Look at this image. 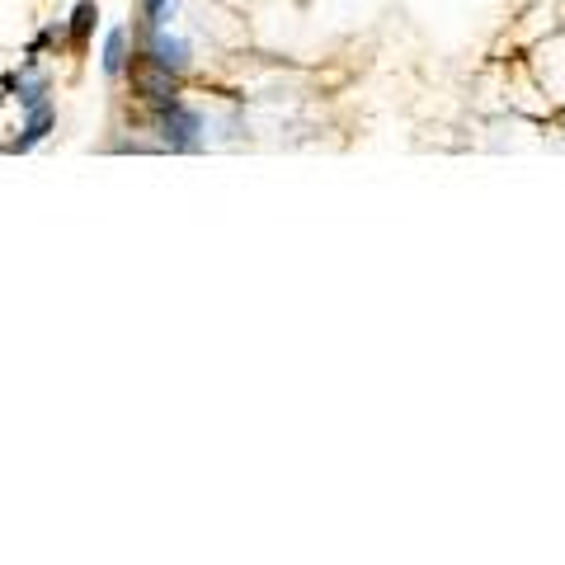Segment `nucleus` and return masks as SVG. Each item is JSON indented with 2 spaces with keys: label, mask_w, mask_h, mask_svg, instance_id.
Listing matches in <instances>:
<instances>
[{
  "label": "nucleus",
  "mask_w": 565,
  "mask_h": 565,
  "mask_svg": "<svg viewBox=\"0 0 565 565\" xmlns=\"http://www.w3.org/2000/svg\"><path fill=\"white\" fill-rule=\"evenodd\" d=\"M128 81H132V94L137 100H147L151 108H161L170 100H180V71L161 67L151 53H137L128 57Z\"/></svg>",
  "instance_id": "1"
},
{
  "label": "nucleus",
  "mask_w": 565,
  "mask_h": 565,
  "mask_svg": "<svg viewBox=\"0 0 565 565\" xmlns=\"http://www.w3.org/2000/svg\"><path fill=\"white\" fill-rule=\"evenodd\" d=\"M94 24H100V5H94V0H81V5L71 10V20H67V43L76 47V53H81V47L90 43Z\"/></svg>",
  "instance_id": "5"
},
{
  "label": "nucleus",
  "mask_w": 565,
  "mask_h": 565,
  "mask_svg": "<svg viewBox=\"0 0 565 565\" xmlns=\"http://www.w3.org/2000/svg\"><path fill=\"white\" fill-rule=\"evenodd\" d=\"M128 28H108V38H104V57H100V67L104 76H123L128 71Z\"/></svg>",
  "instance_id": "6"
},
{
  "label": "nucleus",
  "mask_w": 565,
  "mask_h": 565,
  "mask_svg": "<svg viewBox=\"0 0 565 565\" xmlns=\"http://www.w3.org/2000/svg\"><path fill=\"white\" fill-rule=\"evenodd\" d=\"M170 10H175V0H141V24H147V28H165Z\"/></svg>",
  "instance_id": "7"
},
{
  "label": "nucleus",
  "mask_w": 565,
  "mask_h": 565,
  "mask_svg": "<svg viewBox=\"0 0 565 565\" xmlns=\"http://www.w3.org/2000/svg\"><path fill=\"white\" fill-rule=\"evenodd\" d=\"M155 128H161L170 151H198L203 147V137H198L203 132V118L184 100H170V104L155 108Z\"/></svg>",
  "instance_id": "2"
},
{
  "label": "nucleus",
  "mask_w": 565,
  "mask_h": 565,
  "mask_svg": "<svg viewBox=\"0 0 565 565\" xmlns=\"http://www.w3.org/2000/svg\"><path fill=\"white\" fill-rule=\"evenodd\" d=\"M53 128H57V108H53V100L28 104V108H24V123H20V137H10V141H5V151H10V155L34 151Z\"/></svg>",
  "instance_id": "3"
},
{
  "label": "nucleus",
  "mask_w": 565,
  "mask_h": 565,
  "mask_svg": "<svg viewBox=\"0 0 565 565\" xmlns=\"http://www.w3.org/2000/svg\"><path fill=\"white\" fill-rule=\"evenodd\" d=\"M147 53L161 61V67H170V71H184L188 67V43L184 38H170L165 28H151V47Z\"/></svg>",
  "instance_id": "4"
}]
</instances>
